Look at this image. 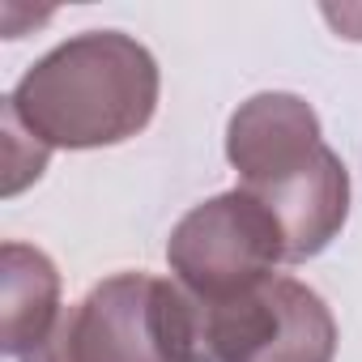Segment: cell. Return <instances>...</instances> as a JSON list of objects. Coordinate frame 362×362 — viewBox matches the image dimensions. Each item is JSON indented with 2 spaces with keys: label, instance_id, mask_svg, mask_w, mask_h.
<instances>
[{
  "label": "cell",
  "instance_id": "obj_6",
  "mask_svg": "<svg viewBox=\"0 0 362 362\" xmlns=\"http://www.w3.org/2000/svg\"><path fill=\"white\" fill-rule=\"evenodd\" d=\"M5 354L22 358L47 341L60 320V273L56 264L26 243H5Z\"/></svg>",
  "mask_w": 362,
  "mask_h": 362
},
{
  "label": "cell",
  "instance_id": "obj_2",
  "mask_svg": "<svg viewBox=\"0 0 362 362\" xmlns=\"http://www.w3.org/2000/svg\"><path fill=\"white\" fill-rule=\"evenodd\" d=\"M158 107L153 56L119 30H86L47 52L5 111L47 149H94L136 136Z\"/></svg>",
  "mask_w": 362,
  "mask_h": 362
},
{
  "label": "cell",
  "instance_id": "obj_4",
  "mask_svg": "<svg viewBox=\"0 0 362 362\" xmlns=\"http://www.w3.org/2000/svg\"><path fill=\"white\" fill-rule=\"evenodd\" d=\"M281 260H290L281 222L243 188L197 205L166 239V264L197 303L235 298L273 277Z\"/></svg>",
  "mask_w": 362,
  "mask_h": 362
},
{
  "label": "cell",
  "instance_id": "obj_7",
  "mask_svg": "<svg viewBox=\"0 0 362 362\" xmlns=\"http://www.w3.org/2000/svg\"><path fill=\"white\" fill-rule=\"evenodd\" d=\"M324 18H328L345 39H362V9H324Z\"/></svg>",
  "mask_w": 362,
  "mask_h": 362
},
{
  "label": "cell",
  "instance_id": "obj_5",
  "mask_svg": "<svg viewBox=\"0 0 362 362\" xmlns=\"http://www.w3.org/2000/svg\"><path fill=\"white\" fill-rule=\"evenodd\" d=\"M201 362H332L337 320L324 298L294 277H264L260 286L197 303Z\"/></svg>",
  "mask_w": 362,
  "mask_h": 362
},
{
  "label": "cell",
  "instance_id": "obj_1",
  "mask_svg": "<svg viewBox=\"0 0 362 362\" xmlns=\"http://www.w3.org/2000/svg\"><path fill=\"white\" fill-rule=\"evenodd\" d=\"M226 158L286 230L290 264L320 256L349 214L345 162L324 145L315 111L298 94H256L226 128Z\"/></svg>",
  "mask_w": 362,
  "mask_h": 362
},
{
  "label": "cell",
  "instance_id": "obj_3",
  "mask_svg": "<svg viewBox=\"0 0 362 362\" xmlns=\"http://www.w3.org/2000/svg\"><path fill=\"white\" fill-rule=\"evenodd\" d=\"M18 362H201V311L166 277L115 273Z\"/></svg>",
  "mask_w": 362,
  "mask_h": 362
}]
</instances>
